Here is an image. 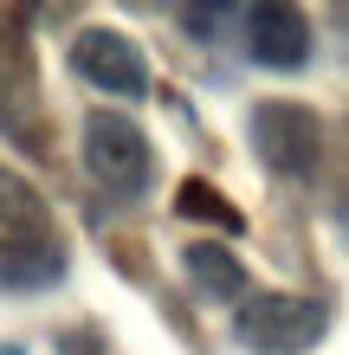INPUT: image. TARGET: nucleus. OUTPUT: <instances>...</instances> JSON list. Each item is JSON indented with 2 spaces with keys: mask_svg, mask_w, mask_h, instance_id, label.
I'll list each match as a JSON object with an SVG mask.
<instances>
[{
  "mask_svg": "<svg viewBox=\"0 0 349 355\" xmlns=\"http://www.w3.org/2000/svg\"><path fill=\"white\" fill-rule=\"evenodd\" d=\"M175 207H181V214H194V220H214V226H227V233H239V214L214 194L207 181H181V200Z\"/></svg>",
  "mask_w": 349,
  "mask_h": 355,
  "instance_id": "10",
  "label": "nucleus"
},
{
  "mask_svg": "<svg viewBox=\"0 0 349 355\" xmlns=\"http://www.w3.org/2000/svg\"><path fill=\"white\" fill-rule=\"evenodd\" d=\"M181 265H188V278H194L201 297H239V291H246V265L227 252V245H214V239L188 245V252H181Z\"/></svg>",
  "mask_w": 349,
  "mask_h": 355,
  "instance_id": "8",
  "label": "nucleus"
},
{
  "mask_svg": "<svg viewBox=\"0 0 349 355\" xmlns=\"http://www.w3.org/2000/svg\"><path fill=\"white\" fill-rule=\"evenodd\" d=\"M85 168H91L97 187L136 200L142 187H149V175H155L149 136H142L123 110H91V116H85Z\"/></svg>",
  "mask_w": 349,
  "mask_h": 355,
  "instance_id": "2",
  "label": "nucleus"
},
{
  "mask_svg": "<svg viewBox=\"0 0 349 355\" xmlns=\"http://www.w3.org/2000/svg\"><path fill=\"white\" fill-rule=\"evenodd\" d=\"M52 207L39 200L26 175H13L0 162V252H26V245H52Z\"/></svg>",
  "mask_w": 349,
  "mask_h": 355,
  "instance_id": "6",
  "label": "nucleus"
},
{
  "mask_svg": "<svg viewBox=\"0 0 349 355\" xmlns=\"http://www.w3.org/2000/svg\"><path fill=\"white\" fill-rule=\"evenodd\" d=\"M323 329H330V304L291 297V291H259L233 317L239 349H253V355H304L323 343Z\"/></svg>",
  "mask_w": 349,
  "mask_h": 355,
  "instance_id": "1",
  "label": "nucleus"
},
{
  "mask_svg": "<svg viewBox=\"0 0 349 355\" xmlns=\"http://www.w3.org/2000/svg\"><path fill=\"white\" fill-rule=\"evenodd\" d=\"M65 271V245H26V252H0V284H46Z\"/></svg>",
  "mask_w": 349,
  "mask_h": 355,
  "instance_id": "9",
  "label": "nucleus"
},
{
  "mask_svg": "<svg viewBox=\"0 0 349 355\" xmlns=\"http://www.w3.org/2000/svg\"><path fill=\"white\" fill-rule=\"evenodd\" d=\"M71 71L85 78V85H97V91H110V97H142V91H149L142 46H136L130 33H110V26L78 33V46H71Z\"/></svg>",
  "mask_w": 349,
  "mask_h": 355,
  "instance_id": "4",
  "label": "nucleus"
},
{
  "mask_svg": "<svg viewBox=\"0 0 349 355\" xmlns=\"http://www.w3.org/2000/svg\"><path fill=\"white\" fill-rule=\"evenodd\" d=\"M33 103H39L33 46L19 39L13 19H0V123L7 130H33Z\"/></svg>",
  "mask_w": 349,
  "mask_h": 355,
  "instance_id": "7",
  "label": "nucleus"
},
{
  "mask_svg": "<svg viewBox=\"0 0 349 355\" xmlns=\"http://www.w3.org/2000/svg\"><path fill=\"white\" fill-rule=\"evenodd\" d=\"M246 46L265 71H298L311 58V19L291 0H265V7L246 13Z\"/></svg>",
  "mask_w": 349,
  "mask_h": 355,
  "instance_id": "5",
  "label": "nucleus"
},
{
  "mask_svg": "<svg viewBox=\"0 0 349 355\" xmlns=\"http://www.w3.org/2000/svg\"><path fill=\"white\" fill-rule=\"evenodd\" d=\"M253 142H259V162L278 175H317L323 162V123L304 110V103H259L253 110Z\"/></svg>",
  "mask_w": 349,
  "mask_h": 355,
  "instance_id": "3",
  "label": "nucleus"
},
{
  "mask_svg": "<svg viewBox=\"0 0 349 355\" xmlns=\"http://www.w3.org/2000/svg\"><path fill=\"white\" fill-rule=\"evenodd\" d=\"M0 355H19V349H0Z\"/></svg>",
  "mask_w": 349,
  "mask_h": 355,
  "instance_id": "11",
  "label": "nucleus"
}]
</instances>
